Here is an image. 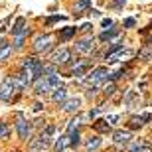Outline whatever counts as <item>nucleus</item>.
I'll return each instance as SVG.
<instances>
[{
  "mask_svg": "<svg viewBox=\"0 0 152 152\" xmlns=\"http://www.w3.org/2000/svg\"><path fill=\"white\" fill-rule=\"evenodd\" d=\"M42 65H44V63H42V59H38V57H26L24 63H22V67L30 73L32 79L42 77Z\"/></svg>",
  "mask_w": 152,
  "mask_h": 152,
  "instance_id": "obj_1",
  "label": "nucleus"
},
{
  "mask_svg": "<svg viewBox=\"0 0 152 152\" xmlns=\"http://www.w3.org/2000/svg\"><path fill=\"white\" fill-rule=\"evenodd\" d=\"M107 77H109L107 67H97V69H93V71L87 75L85 85H99V87H101V83H103V81H107Z\"/></svg>",
  "mask_w": 152,
  "mask_h": 152,
  "instance_id": "obj_2",
  "label": "nucleus"
},
{
  "mask_svg": "<svg viewBox=\"0 0 152 152\" xmlns=\"http://www.w3.org/2000/svg\"><path fill=\"white\" fill-rule=\"evenodd\" d=\"M16 93V85H14V79L12 77H6L4 81H2V85H0V99L2 101H8V99H12V95Z\"/></svg>",
  "mask_w": 152,
  "mask_h": 152,
  "instance_id": "obj_3",
  "label": "nucleus"
},
{
  "mask_svg": "<svg viewBox=\"0 0 152 152\" xmlns=\"http://www.w3.org/2000/svg\"><path fill=\"white\" fill-rule=\"evenodd\" d=\"M51 48V36L50 34H39L34 39V50L36 51H48Z\"/></svg>",
  "mask_w": 152,
  "mask_h": 152,
  "instance_id": "obj_4",
  "label": "nucleus"
},
{
  "mask_svg": "<svg viewBox=\"0 0 152 152\" xmlns=\"http://www.w3.org/2000/svg\"><path fill=\"white\" fill-rule=\"evenodd\" d=\"M53 130H56L53 126H48V129H45V132H42V134H39V138L34 142V146H32V148H34V150H42V148H45L48 144H50V136L53 134Z\"/></svg>",
  "mask_w": 152,
  "mask_h": 152,
  "instance_id": "obj_5",
  "label": "nucleus"
},
{
  "mask_svg": "<svg viewBox=\"0 0 152 152\" xmlns=\"http://www.w3.org/2000/svg\"><path fill=\"white\" fill-rule=\"evenodd\" d=\"M93 48H95V42H93L91 36H87V38H83L81 42L75 44V51H79V53H91Z\"/></svg>",
  "mask_w": 152,
  "mask_h": 152,
  "instance_id": "obj_6",
  "label": "nucleus"
},
{
  "mask_svg": "<svg viewBox=\"0 0 152 152\" xmlns=\"http://www.w3.org/2000/svg\"><path fill=\"white\" fill-rule=\"evenodd\" d=\"M14 85H16V91H20V89H24V87H28V83L32 81V77H30V73L26 71V69H22L18 75H14Z\"/></svg>",
  "mask_w": 152,
  "mask_h": 152,
  "instance_id": "obj_7",
  "label": "nucleus"
},
{
  "mask_svg": "<svg viewBox=\"0 0 152 152\" xmlns=\"http://www.w3.org/2000/svg\"><path fill=\"white\" fill-rule=\"evenodd\" d=\"M69 59H71V51L65 50V48L53 51V56H51V63H53V65H57V63H67Z\"/></svg>",
  "mask_w": 152,
  "mask_h": 152,
  "instance_id": "obj_8",
  "label": "nucleus"
},
{
  "mask_svg": "<svg viewBox=\"0 0 152 152\" xmlns=\"http://www.w3.org/2000/svg\"><path fill=\"white\" fill-rule=\"evenodd\" d=\"M16 130H18V136H20L22 140H28V138H30V132H32V129H30L28 121H24L22 117L18 118V123H16Z\"/></svg>",
  "mask_w": 152,
  "mask_h": 152,
  "instance_id": "obj_9",
  "label": "nucleus"
},
{
  "mask_svg": "<svg viewBox=\"0 0 152 152\" xmlns=\"http://www.w3.org/2000/svg\"><path fill=\"white\" fill-rule=\"evenodd\" d=\"M113 142L117 146H124L130 142V132L129 130H115L113 132Z\"/></svg>",
  "mask_w": 152,
  "mask_h": 152,
  "instance_id": "obj_10",
  "label": "nucleus"
},
{
  "mask_svg": "<svg viewBox=\"0 0 152 152\" xmlns=\"http://www.w3.org/2000/svg\"><path fill=\"white\" fill-rule=\"evenodd\" d=\"M129 152H152V144L146 140H136L129 146Z\"/></svg>",
  "mask_w": 152,
  "mask_h": 152,
  "instance_id": "obj_11",
  "label": "nucleus"
},
{
  "mask_svg": "<svg viewBox=\"0 0 152 152\" xmlns=\"http://www.w3.org/2000/svg\"><path fill=\"white\" fill-rule=\"evenodd\" d=\"M61 103H63V111H65V113H75V111L79 109V105H81V101H79L77 97H71V99L65 97Z\"/></svg>",
  "mask_w": 152,
  "mask_h": 152,
  "instance_id": "obj_12",
  "label": "nucleus"
},
{
  "mask_svg": "<svg viewBox=\"0 0 152 152\" xmlns=\"http://www.w3.org/2000/svg\"><path fill=\"white\" fill-rule=\"evenodd\" d=\"M51 91H53V95H51V99H53L56 103H61L63 99L67 97V89H65V87H61V85H57L56 89H51Z\"/></svg>",
  "mask_w": 152,
  "mask_h": 152,
  "instance_id": "obj_13",
  "label": "nucleus"
},
{
  "mask_svg": "<svg viewBox=\"0 0 152 152\" xmlns=\"http://www.w3.org/2000/svg\"><path fill=\"white\" fill-rule=\"evenodd\" d=\"M48 91H51L50 83H48V79L38 77V81H36V93H38V95H44V93H48Z\"/></svg>",
  "mask_w": 152,
  "mask_h": 152,
  "instance_id": "obj_14",
  "label": "nucleus"
},
{
  "mask_svg": "<svg viewBox=\"0 0 152 152\" xmlns=\"http://www.w3.org/2000/svg\"><path fill=\"white\" fill-rule=\"evenodd\" d=\"M152 115H140V117H132L130 118V129H140L142 124H144V121H150Z\"/></svg>",
  "mask_w": 152,
  "mask_h": 152,
  "instance_id": "obj_15",
  "label": "nucleus"
},
{
  "mask_svg": "<svg viewBox=\"0 0 152 152\" xmlns=\"http://www.w3.org/2000/svg\"><path fill=\"white\" fill-rule=\"evenodd\" d=\"M93 126H95V130H99V132H109V130H111V124H109L105 118L95 121V123H93Z\"/></svg>",
  "mask_w": 152,
  "mask_h": 152,
  "instance_id": "obj_16",
  "label": "nucleus"
},
{
  "mask_svg": "<svg viewBox=\"0 0 152 152\" xmlns=\"http://www.w3.org/2000/svg\"><path fill=\"white\" fill-rule=\"evenodd\" d=\"M69 146V136H59L56 142V152H63Z\"/></svg>",
  "mask_w": 152,
  "mask_h": 152,
  "instance_id": "obj_17",
  "label": "nucleus"
},
{
  "mask_svg": "<svg viewBox=\"0 0 152 152\" xmlns=\"http://www.w3.org/2000/svg\"><path fill=\"white\" fill-rule=\"evenodd\" d=\"M24 30H28L26 28V20H24V18H18L16 24H14V28H12V34L16 36V34H20V32H24Z\"/></svg>",
  "mask_w": 152,
  "mask_h": 152,
  "instance_id": "obj_18",
  "label": "nucleus"
},
{
  "mask_svg": "<svg viewBox=\"0 0 152 152\" xmlns=\"http://www.w3.org/2000/svg\"><path fill=\"white\" fill-rule=\"evenodd\" d=\"M79 142H81V134H79V130H71L69 132V146H77Z\"/></svg>",
  "mask_w": 152,
  "mask_h": 152,
  "instance_id": "obj_19",
  "label": "nucleus"
},
{
  "mask_svg": "<svg viewBox=\"0 0 152 152\" xmlns=\"http://www.w3.org/2000/svg\"><path fill=\"white\" fill-rule=\"evenodd\" d=\"M75 30L77 28H63L61 32H59V39H63V42H65V39H71L75 36Z\"/></svg>",
  "mask_w": 152,
  "mask_h": 152,
  "instance_id": "obj_20",
  "label": "nucleus"
},
{
  "mask_svg": "<svg viewBox=\"0 0 152 152\" xmlns=\"http://www.w3.org/2000/svg\"><path fill=\"white\" fill-rule=\"evenodd\" d=\"M99 146H101V138H99V136H93V138H89V140H87V150H89V152L97 150Z\"/></svg>",
  "mask_w": 152,
  "mask_h": 152,
  "instance_id": "obj_21",
  "label": "nucleus"
},
{
  "mask_svg": "<svg viewBox=\"0 0 152 152\" xmlns=\"http://www.w3.org/2000/svg\"><path fill=\"white\" fill-rule=\"evenodd\" d=\"M115 36H117V30H115L113 26H111V28H107V30H105V32H103L101 36H99V39H103V42H107V39H113Z\"/></svg>",
  "mask_w": 152,
  "mask_h": 152,
  "instance_id": "obj_22",
  "label": "nucleus"
},
{
  "mask_svg": "<svg viewBox=\"0 0 152 152\" xmlns=\"http://www.w3.org/2000/svg\"><path fill=\"white\" fill-rule=\"evenodd\" d=\"M28 36V30H24V32H20V34H16V39H14V48L16 50H20L24 45V38Z\"/></svg>",
  "mask_w": 152,
  "mask_h": 152,
  "instance_id": "obj_23",
  "label": "nucleus"
},
{
  "mask_svg": "<svg viewBox=\"0 0 152 152\" xmlns=\"http://www.w3.org/2000/svg\"><path fill=\"white\" fill-rule=\"evenodd\" d=\"M12 53V45L10 44H4L2 48H0V61H4V59H8V56Z\"/></svg>",
  "mask_w": 152,
  "mask_h": 152,
  "instance_id": "obj_24",
  "label": "nucleus"
},
{
  "mask_svg": "<svg viewBox=\"0 0 152 152\" xmlns=\"http://www.w3.org/2000/svg\"><path fill=\"white\" fill-rule=\"evenodd\" d=\"M85 71H87V63H75L73 65V75H85Z\"/></svg>",
  "mask_w": 152,
  "mask_h": 152,
  "instance_id": "obj_25",
  "label": "nucleus"
},
{
  "mask_svg": "<svg viewBox=\"0 0 152 152\" xmlns=\"http://www.w3.org/2000/svg\"><path fill=\"white\" fill-rule=\"evenodd\" d=\"M136 99H138V95H136L134 91H129V93H126V99H124L126 107H130V103H132V101H136Z\"/></svg>",
  "mask_w": 152,
  "mask_h": 152,
  "instance_id": "obj_26",
  "label": "nucleus"
},
{
  "mask_svg": "<svg viewBox=\"0 0 152 152\" xmlns=\"http://www.w3.org/2000/svg\"><path fill=\"white\" fill-rule=\"evenodd\" d=\"M8 134H10V130H8V126L0 123V138H6Z\"/></svg>",
  "mask_w": 152,
  "mask_h": 152,
  "instance_id": "obj_27",
  "label": "nucleus"
},
{
  "mask_svg": "<svg viewBox=\"0 0 152 152\" xmlns=\"http://www.w3.org/2000/svg\"><path fill=\"white\" fill-rule=\"evenodd\" d=\"M105 121H107V123H109V124H111V126H113V124H117V121H118V117H117V115H109V117H107V118H105Z\"/></svg>",
  "mask_w": 152,
  "mask_h": 152,
  "instance_id": "obj_28",
  "label": "nucleus"
},
{
  "mask_svg": "<svg viewBox=\"0 0 152 152\" xmlns=\"http://www.w3.org/2000/svg\"><path fill=\"white\" fill-rule=\"evenodd\" d=\"M134 24H136L134 18H126L124 20V28H134Z\"/></svg>",
  "mask_w": 152,
  "mask_h": 152,
  "instance_id": "obj_29",
  "label": "nucleus"
},
{
  "mask_svg": "<svg viewBox=\"0 0 152 152\" xmlns=\"http://www.w3.org/2000/svg\"><path fill=\"white\" fill-rule=\"evenodd\" d=\"M113 91H115V83L105 85V95H113Z\"/></svg>",
  "mask_w": 152,
  "mask_h": 152,
  "instance_id": "obj_30",
  "label": "nucleus"
},
{
  "mask_svg": "<svg viewBox=\"0 0 152 152\" xmlns=\"http://www.w3.org/2000/svg\"><path fill=\"white\" fill-rule=\"evenodd\" d=\"M103 28H111V26H113V20H111V18H103Z\"/></svg>",
  "mask_w": 152,
  "mask_h": 152,
  "instance_id": "obj_31",
  "label": "nucleus"
},
{
  "mask_svg": "<svg viewBox=\"0 0 152 152\" xmlns=\"http://www.w3.org/2000/svg\"><path fill=\"white\" fill-rule=\"evenodd\" d=\"M57 20H65V16H51V18H48V24H53Z\"/></svg>",
  "mask_w": 152,
  "mask_h": 152,
  "instance_id": "obj_32",
  "label": "nucleus"
},
{
  "mask_svg": "<svg viewBox=\"0 0 152 152\" xmlns=\"http://www.w3.org/2000/svg\"><path fill=\"white\" fill-rule=\"evenodd\" d=\"M126 4V0H115V8H123Z\"/></svg>",
  "mask_w": 152,
  "mask_h": 152,
  "instance_id": "obj_33",
  "label": "nucleus"
},
{
  "mask_svg": "<svg viewBox=\"0 0 152 152\" xmlns=\"http://www.w3.org/2000/svg\"><path fill=\"white\" fill-rule=\"evenodd\" d=\"M42 109H44V105H42V103H36V105H34V111H36V113H39Z\"/></svg>",
  "mask_w": 152,
  "mask_h": 152,
  "instance_id": "obj_34",
  "label": "nucleus"
},
{
  "mask_svg": "<svg viewBox=\"0 0 152 152\" xmlns=\"http://www.w3.org/2000/svg\"><path fill=\"white\" fill-rule=\"evenodd\" d=\"M81 30H83V32H89V30H91V24H87V22H85L83 26H81Z\"/></svg>",
  "mask_w": 152,
  "mask_h": 152,
  "instance_id": "obj_35",
  "label": "nucleus"
}]
</instances>
